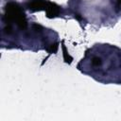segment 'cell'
<instances>
[{"instance_id":"1","label":"cell","mask_w":121,"mask_h":121,"mask_svg":"<svg viewBox=\"0 0 121 121\" xmlns=\"http://www.w3.org/2000/svg\"><path fill=\"white\" fill-rule=\"evenodd\" d=\"M4 20L7 25L15 23L20 29H26L27 27V21L24 9L15 2H9L5 7Z\"/></svg>"},{"instance_id":"2","label":"cell","mask_w":121,"mask_h":121,"mask_svg":"<svg viewBox=\"0 0 121 121\" xmlns=\"http://www.w3.org/2000/svg\"><path fill=\"white\" fill-rule=\"evenodd\" d=\"M46 5H47V0H29L26 4V7L30 11L35 12V11L44 10Z\"/></svg>"},{"instance_id":"3","label":"cell","mask_w":121,"mask_h":121,"mask_svg":"<svg viewBox=\"0 0 121 121\" xmlns=\"http://www.w3.org/2000/svg\"><path fill=\"white\" fill-rule=\"evenodd\" d=\"M45 14L47 18H55L60 15V8L57 4L47 1V5L45 7Z\"/></svg>"},{"instance_id":"4","label":"cell","mask_w":121,"mask_h":121,"mask_svg":"<svg viewBox=\"0 0 121 121\" xmlns=\"http://www.w3.org/2000/svg\"><path fill=\"white\" fill-rule=\"evenodd\" d=\"M62 51H63V59H64V61H65L66 63H71L72 60H73V59H72V57H70V55L68 54V52H67L66 47H65L64 44H62Z\"/></svg>"},{"instance_id":"5","label":"cell","mask_w":121,"mask_h":121,"mask_svg":"<svg viewBox=\"0 0 121 121\" xmlns=\"http://www.w3.org/2000/svg\"><path fill=\"white\" fill-rule=\"evenodd\" d=\"M58 48H59V43H52V44H50L49 46H47L45 49H46V51L49 53V54H55L57 51H58Z\"/></svg>"},{"instance_id":"6","label":"cell","mask_w":121,"mask_h":121,"mask_svg":"<svg viewBox=\"0 0 121 121\" xmlns=\"http://www.w3.org/2000/svg\"><path fill=\"white\" fill-rule=\"evenodd\" d=\"M91 62H92V64H93L94 66H95V67L100 66V65L102 64V60H101V59H100L99 57H94V58L92 59V60H91Z\"/></svg>"},{"instance_id":"7","label":"cell","mask_w":121,"mask_h":121,"mask_svg":"<svg viewBox=\"0 0 121 121\" xmlns=\"http://www.w3.org/2000/svg\"><path fill=\"white\" fill-rule=\"evenodd\" d=\"M32 26H33V28H34L35 31H42V29H43V26H40V25H38V24H33Z\"/></svg>"},{"instance_id":"8","label":"cell","mask_w":121,"mask_h":121,"mask_svg":"<svg viewBox=\"0 0 121 121\" xmlns=\"http://www.w3.org/2000/svg\"><path fill=\"white\" fill-rule=\"evenodd\" d=\"M5 32L6 33H8V34H9V33H11V30H12V26H11V25H7L6 26H5Z\"/></svg>"},{"instance_id":"9","label":"cell","mask_w":121,"mask_h":121,"mask_svg":"<svg viewBox=\"0 0 121 121\" xmlns=\"http://www.w3.org/2000/svg\"><path fill=\"white\" fill-rule=\"evenodd\" d=\"M75 17H76V18H77V19H78V21H80V20H82V17L80 16V14H76V15H75Z\"/></svg>"},{"instance_id":"10","label":"cell","mask_w":121,"mask_h":121,"mask_svg":"<svg viewBox=\"0 0 121 121\" xmlns=\"http://www.w3.org/2000/svg\"><path fill=\"white\" fill-rule=\"evenodd\" d=\"M117 4L121 6V0H117Z\"/></svg>"}]
</instances>
